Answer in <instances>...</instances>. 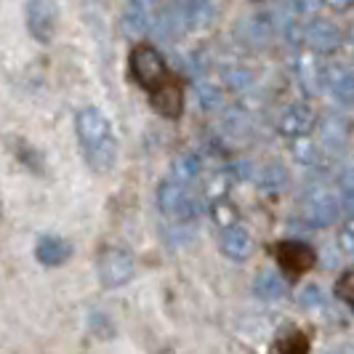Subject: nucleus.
<instances>
[{
    "mask_svg": "<svg viewBox=\"0 0 354 354\" xmlns=\"http://www.w3.org/2000/svg\"><path fill=\"white\" fill-rule=\"evenodd\" d=\"M128 62H131V75H133L136 86L144 88L147 93H155L158 88H162L165 83H171L176 77V72H171V67L165 64V56L149 43L133 46Z\"/></svg>",
    "mask_w": 354,
    "mask_h": 354,
    "instance_id": "f03ea898",
    "label": "nucleus"
},
{
    "mask_svg": "<svg viewBox=\"0 0 354 354\" xmlns=\"http://www.w3.org/2000/svg\"><path fill=\"white\" fill-rule=\"evenodd\" d=\"M256 296L259 299H264V301H274V299H283L285 290H288V283H285L280 274H274V272H266L261 274L259 280H256Z\"/></svg>",
    "mask_w": 354,
    "mask_h": 354,
    "instance_id": "f8f14e48",
    "label": "nucleus"
},
{
    "mask_svg": "<svg viewBox=\"0 0 354 354\" xmlns=\"http://www.w3.org/2000/svg\"><path fill=\"white\" fill-rule=\"evenodd\" d=\"M338 243H341V250L346 253H354V227H346V230L338 234Z\"/></svg>",
    "mask_w": 354,
    "mask_h": 354,
    "instance_id": "f3484780",
    "label": "nucleus"
},
{
    "mask_svg": "<svg viewBox=\"0 0 354 354\" xmlns=\"http://www.w3.org/2000/svg\"><path fill=\"white\" fill-rule=\"evenodd\" d=\"M24 21H27L30 35L35 37L40 46H48L59 30V8L53 0H27Z\"/></svg>",
    "mask_w": 354,
    "mask_h": 354,
    "instance_id": "39448f33",
    "label": "nucleus"
},
{
    "mask_svg": "<svg viewBox=\"0 0 354 354\" xmlns=\"http://www.w3.org/2000/svg\"><path fill=\"white\" fill-rule=\"evenodd\" d=\"M213 218H216V224L221 227V230H230L237 224V211H234V205H232L230 200H216L213 203Z\"/></svg>",
    "mask_w": 354,
    "mask_h": 354,
    "instance_id": "4468645a",
    "label": "nucleus"
},
{
    "mask_svg": "<svg viewBox=\"0 0 354 354\" xmlns=\"http://www.w3.org/2000/svg\"><path fill=\"white\" fill-rule=\"evenodd\" d=\"M75 131L91 171L109 174L118 162V139L112 133L109 120L96 106H83L75 118Z\"/></svg>",
    "mask_w": 354,
    "mask_h": 354,
    "instance_id": "f257e3e1",
    "label": "nucleus"
},
{
    "mask_svg": "<svg viewBox=\"0 0 354 354\" xmlns=\"http://www.w3.org/2000/svg\"><path fill=\"white\" fill-rule=\"evenodd\" d=\"M88 325H91V333H93V336H99V338H112V336H115V325H112V322H109L102 312H91Z\"/></svg>",
    "mask_w": 354,
    "mask_h": 354,
    "instance_id": "dca6fc26",
    "label": "nucleus"
},
{
    "mask_svg": "<svg viewBox=\"0 0 354 354\" xmlns=\"http://www.w3.org/2000/svg\"><path fill=\"white\" fill-rule=\"evenodd\" d=\"M221 253L232 259V261H245L250 253H253V237L243 227H230V230L221 232Z\"/></svg>",
    "mask_w": 354,
    "mask_h": 354,
    "instance_id": "1a4fd4ad",
    "label": "nucleus"
},
{
    "mask_svg": "<svg viewBox=\"0 0 354 354\" xmlns=\"http://www.w3.org/2000/svg\"><path fill=\"white\" fill-rule=\"evenodd\" d=\"M96 272H99V283L104 288H123L131 283L133 272H136V261L133 256L120 245H104L96 256Z\"/></svg>",
    "mask_w": 354,
    "mask_h": 354,
    "instance_id": "7ed1b4c3",
    "label": "nucleus"
},
{
    "mask_svg": "<svg viewBox=\"0 0 354 354\" xmlns=\"http://www.w3.org/2000/svg\"><path fill=\"white\" fill-rule=\"evenodd\" d=\"M149 102L155 106V112L162 115L165 120H178L181 112H184V86H181V77L176 75L171 83H165L162 88L149 93Z\"/></svg>",
    "mask_w": 354,
    "mask_h": 354,
    "instance_id": "0eeeda50",
    "label": "nucleus"
},
{
    "mask_svg": "<svg viewBox=\"0 0 354 354\" xmlns=\"http://www.w3.org/2000/svg\"><path fill=\"white\" fill-rule=\"evenodd\" d=\"M301 301H304V304H317V301H319V293L315 290V288H312V290H304Z\"/></svg>",
    "mask_w": 354,
    "mask_h": 354,
    "instance_id": "a211bd4d",
    "label": "nucleus"
},
{
    "mask_svg": "<svg viewBox=\"0 0 354 354\" xmlns=\"http://www.w3.org/2000/svg\"><path fill=\"white\" fill-rule=\"evenodd\" d=\"M72 256L70 240L64 237H56V234H46L40 237L35 245V259L43 266H62Z\"/></svg>",
    "mask_w": 354,
    "mask_h": 354,
    "instance_id": "6e6552de",
    "label": "nucleus"
},
{
    "mask_svg": "<svg viewBox=\"0 0 354 354\" xmlns=\"http://www.w3.org/2000/svg\"><path fill=\"white\" fill-rule=\"evenodd\" d=\"M312 352V341L296 325H285L274 338V354H309Z\"/></svg>",
    "mask_w": 354,
    "mask_h": 354,
    "instance_id": "9d476101",
    "label": "nucleus"
},
{
    "mask_svg": "<svg viewBox=\"0 0 354 354\" xmlns=\"http://www.w3.org/2000/svg\"><path fill=\"white\" fill-rule=\"evenodd\" d=\"M272 253H274V259H277V264H280V269L285 272L288 280H299V277H304L312 266L317 264L315 248L301 243V240H283V243L274 245Z\"/></svg>",
    "mask_w": 354,
    "mask_h": 354,
    "instance_id": "20e7f679",
    "label": "nucleus"
},
{
    "mask_svg": "<svg viewBox=\"0 0 354 354\" xmlns=\"http://www.w3.org/2000/svg\"><path fill=\"white\" fill-rule=\"evenodd\" d=\"M158 205L174 221H189L195 216V203L192 197L184 192V187H178L174 181H162L158 189Z\"/></svg>",
    "mask_w": 354,
    "mask_h": 354,
    "instance_id": "423d86ee",
    "label": "nucleus"
},
{
    "mask_svg": "<svg viewBox=\"0 0 354 354\" xmlns=\"http://www.w3.org/2000/svg\"><path fill=\"white\" fill-rule=\"evenodd\" d=\"M14 152H17V158L21 165H27L32 174H43V158L37 155L35 149L30 147V144L19 142V139H14Z\"/></svg>",
    "mask_w": 354,
    "mask_h": 354,
    "instance_id": "ddd939ff",
    "label": "nucleus"
},
{
    "mask_svg": "<svg viewBox=\"0 0 354 354\" xmlns=\"http://www.w3.org/2000/svg\"><path fill=\"white\" fill-rule=\"evenodd\" d=\"M147 8H149V0H131L128 3V11L123 17V27L125 32L133 35H142L147 30Z\"/></svg>",
    "mask_w": 354,
    "mask_h": 354,
    "instance_id": "9b49d317",
    "label": "nucleus"
},
{
    "mask_svg": "<svg viewBox=\"0 0 354 354\" xmlns=\"http://www.w3.org/2000/svg\"><path fill=\"white\" fill-rule=\"evenodd\" d=\"M336 296L354 312V269L344 272L336 283Z\"/></svg>",
    "mask_w": 354,
    "mask_h": 354,
    "instance_id": "2eb2a0df",
    "label": "nucleus"
}]
</instances>
